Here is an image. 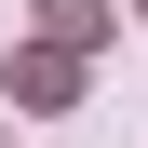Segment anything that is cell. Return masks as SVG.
<instances>
[{
    "label": "cell",
    "mask_w": 148,
    "mask_h": 148,
    "mask_svg": "<svg viewBox=\"0 0 148 148\" xmlns=\"http://www.w3.org/2000/svg\"><path fill=\"white\" fill-rule=\"evenodd\" d=\"M14 94H27V108H67V94H81V40H40V54L14 67Z\"/></svg>",
    "instance_id": "cell-1"
},
{
    "label": "cell",
    "mask_w": 148,
    "mask_h": 148,
    "mask_svg": "<svg viewBox=\"0 0 148 148\" xmlns=\"http://www.w3.org/2000/svg\"><path fill=\"white\" fill-rule=\"evenodd\" d=\"M40 27L54 40H108V0H40Z\"/></svg>",
    "instance_id": "cell-2"
}]
</instances>
